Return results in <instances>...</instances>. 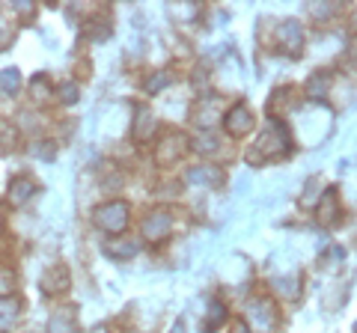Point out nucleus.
Returning a JSON list of instances; mask_svg holds the SVG:
<instances>
[{
	"instance_id": "1",
	"label": "nucleus",
	"mask_w": 357,
	"mask_h": 333,
	"mask_svg": "<svg viewBox=\"0 0 357 333\" xmlns=\"http://www.w3.org/2000/svg\"><path fill=\"white\" fill-rule=\"evenodd\" d=\"M289 149H292V140H289V131L280 119H271L265 125V131L259 137H256V143L250 146L248 152V164L259 166L265 161H274V158H286Z\"/></svg>"
},
{
	"instance_id": "2",
	"label": "nucleus",
	"mask_w": 357,
	"mask_h": 333,
	"mask_svg": "<svg viewBox=\"0 0 357 333\" xmlns=\"http://www.w3.org/2000/svg\"><path fill=\"white\" fill-rule=\"evenodd\" d=\"M128 215H131L128 203H122V199H110V203L98 206L93 212V224L102 232H107V235H116V232H126Z\"/></svg>"
},
{
	"instance_id": "3",
	"label": "nucleus",
	"mask_w": 357,
	"mask_h": 333,
	"mask_svg": "<svg viewBox=\"0 0 357 333\" xmlns=\"http://www.w3.org/2000/svg\"><path fill=\"white\" fill-rule=\"evenodd\" d=\"M277 321H280V316H277V307L271 297H253L248 304V325L256 333H271L277 327Z\"/></svg>"
},
{
	"instance_id": "4",
	"label": "nucleus",
	"mask_w": 357,
	"mask_h": 333,
	"mask_svg": "<svg viewBox=\"0 0 357 333\" xmlns=\"http://www.w3.org/2000/svg\"><path fill=\"white\" fill-rule=\"evenodd\" d=\"M170 232H173V215L167 212V208H158V212H152L146 220H143V238L152 241V244L164 241Z\"/></svg>"
},
{
	"instance_id": "5",
	"label": "nucleus",
	"mask_w": 357,
	"mask_h": 333,
	"mask_svg": "<svg viewBox=\"0 0 357 333\" xmlns=\"http://www.w3.org/2000/svg\"><path fill=\"white\" fill-rule=\"evenodd\" d=\"M223 125H227V131L232 137H244L250 131V125H253V114H250V107L244 104V102H238V104H232L227 114H223Z\"/></svg>"
},
{
	"instance_id": "6",
	"label": "nucleus",
	"mask_w": 357,
	"mask_h": 333,
	"mask_svg": "<svg viewBox=\"0 0 357 333\" xmlns=\"http://www.w3.org/2000/svg\"><path fill=\"white\" fill-rule=\"evenodd\" d=\"M274 42H277V48L280 51H286V54H301V45H304V30H301V24L298 21H283L280 27H277V36H274Z\"/></svg>"
},
{
	"instance_id": "7",
	"label": "nucleus",
	"mask_w": 357,
	"mask_h": 333,
	"mask_svg": "<svg viewBox=\"0 0 357 333\" xmlns=\"http://www.w3.org/2000/svg\"><path fill=\"white\" fill-rule=\"evenodd\" d=\"M69 283L72 280H69V271H66V265H51V268L42 274V280H39L45 295H63L66 288H69Z\"/></svg>"
},
{
	"instance_id": "8",
	"label": "nucleus",
	"mask_w": 357,
	"mask_h": 333,
	"mask_svg": "<svg viewBox=\"0 0 357 333\" xmlns=\"http://www.w3.org/2000/svg\"><path fill=\"white\" fill-rule=\"evenodd\" d=\"M21 318V297L0 295V333H9Z\"/></svg>"
},
{
	"instance_id": "9",
	"label": "nucleus",
	"mask_w": 357,
	"mask_h": 333,
	"mask_svg": "<svg viewBox=\"0 0 357 333\" xmlns=\"http://www.w3.org/2000/svg\"><path fill=\"white\" fill-rule=\"evenodd\" d=\"M155 134V116L149 107L137 104L134 107V125H131V137L134 140H149Z\"/></svg>"
},
{
	"instance_id": "10",
	"label": "nucleus",
	"mask_w": 357,
	"mask_h": 333,
	"mask_svg": "<svg viewBox=\"0 0 357 333\" xmlns=\"http://www.w3.org/2000/svg\"><path fill=\"white\" fill-rule=\"evenodd\" d=\"M33 194H36V182H33L30 176H15V179L9 182V203L13 206L30 203Z\"/></svg>"
},
{
	"instance_id": "11",
	"label": "nucleus",
	"mask_w": 357,
	"mask_h": 333,
	"mask_svg": "<svg viewBox=\"0 0 357 333\" xmlns=\"http://www.w3.org/2000/svg\"><path fill=\"white\" fill-rule=\"evenodd\" d=\"M220 114H223V102H220V98H215V95H208L197 107V125H203V128L215 125V122L220 119Z\"/></svg>"
},
{
	"instance_id": "12",
	"label": "nucleus",
	"mask_w": 357,
	"mask_h": 333,
	"mask_svg": "<svg viewBox=\"0 0 357 333\" xmlns=\"http://www.w3.org/2000/svg\"><path fill=\"white\" fill-rule=\"evenodd\" d=\"M48 333H81L75 309H57V313L48 318Z\"/></svg>"
},
{
	"instance_id": "13",
	"label": "nucleus",
	"mask_w": 357,
	"mask_h": 333,
	"mask_svg": "<svg viewBox=\"0 0 357 333\" xmlns=\"http://www.w3.org/2000/svg\"><path fill=\"white\" fill-rule=\"evenodd\" d=\"M137 250H140V244L134 238H116L105 244V253L110 259H131V256H137Z\"/></svg>"
},
{
	"instance_id": "14",
	"label": "nucleus",
	"mask_w": 357,
	"mask_h": 333,
	"mask_svg": "<svg viewBox=\"0 0 357 333\" xmlns=\"http://www.w3.org/2000/svg\"><path fill=\"white\" fill-rule=\"evenodd\" d=\"M110 21L105 18V15H96V18H89L86 24H84V36L89 39V42H105V39H110Z\"/></svg>"
},
{
	"instance_id": "15",
	"label": "nucleus",
	"mask_w": 357,
	"mask_h": 333,
	"mask_svg": "<svg viewBox=\"0 0 357 333\" xmlns=\"http://www.w3.org/2000/svg\"><path fill=\"white\" fill-rule=\"evenodd\" d=\"M188 182L194 185H208V187H218L223 182V173L218 166H194L191 173H188Z\"/></svg>"
},
{
	"instance_id": "16",
	"label": "nucleus",
	"mask_w": 357,
	"mask_h": 333,
	"mask_svg": "<svg viewBox=\"0 0 357 333\" xmlns=\"http://www.w3.org/2000/svg\"><path fill=\"white\" fill-rule=\"evenodd\" d=\"M337 217H340L337 191H325V194H321V203H319V220H325V224H333Z\"/></svg>"
},
{
	"instance_id": "17",
	"label": "nucleus",
	"mask_w": 357,
	"mask_h": 333,
	"mask_svg": "<svg viewBox=\"0 0 357 333\" xmlns=\"http://www.w3.org/2000/svg\"><path fill=\"white\" fill-rule=\"evenodd\" d=\"M223 321H227V307H223L220 301H211V304H208V318L203 321V330H206V333L218 330Z\"/></svg>"
},
{
	"instance_id": "18",
	"label": "nucleus",
	"mask_w": 357,
	"mask_h": 333,
	"mask_svg": "<svg viewBox=\"0 0 357 333\" xmlns=\"http://www.w3.org/2000/svg\"><path fill=\"white\" fill-rule=\"evenodd\" d=\"M176 143H185V137H182V134H170V137L164 140L167 149H158V161H161V164H173L176 158H182L185 149H176Z\"/></svg>"
},
{
	"instance_id": "19",
	"label": "nucleus",
	"mask_w": 357,
	"mask_h": 333,
	"mask_svg": "<svg viewBox=\"0 0 357 333\" xmlns=\"http://www.w3.org/2000/svg\"><path fill=\"white\" fill-rule=\"evenodd\" d=\"M328 86H331V75L328 72H316L307 81V95L310 98H321V95L328 93Z\"/></svg>"
},
{
	"instance_id": "20",
	"label": "nucleus",
	"mask_w": 357,
	"mask_h": 333,
	"mask_svg": "<svg viewBox=\"0 0 357 333\" xmlns=\"http://www.w3.org/2000/svg\"><path fill=\"white\" fill-rule=\"evenodd\" d=\"M0 90H3L6 95H15L21 90V75H18V69H3V72H0Z\"/></svg>"
},
{
	"instance_id": "21",
	"label": "nucleus",
	"mask_w": 357,
	"mask_h": 333,
	"mask_svg": "<svg viewBox=\"0 0 357 333\" xmlns=\"http://www.w3.org/2000/svg\"><path fill=\"white\" fill-rule=\"evenodd\" d=\"M271 286H274V288H280L286 297L301 295V277H298V274H295V277H277V280H271Z\"/></svg>"
},
{
	"instance_id": "22",
	"label": "nucleus",
	"mask_w": 357,
	"mask_h": 333,
	"mask_svg": "<svg viewBox=\"0 0 357 333\" xmlns=\"http://www.w3.org/2000/svg\"><path fill=\"white\" fill-rule=\"evenodd\" d=\"M18 140V128L13 125V122L0 119V149H13Z\"/></svg>"
},
{
	"instance_id": "23",
	"label": "nucleus",
	"mask_w": 357,
	"mask_h": 333,
	"mask_svg": "<svg viewBox=\"0 0 357 333\" xmlns=\"http://www.w3.org/2000/svg\"><path fill=\"white\" fill-rule=\"evenodd\" d=\"M194 149H197V152H203V155H215V152L220 149V140L206 131V134H199V137L194 140Z\"/></svg>"
},
{
	"instance_id": "24",
	"label": "nucleus",
	"mask_w": 357,
	"mask_h": 333,
	"mask_svg": "<svg viewBox=\"0 0 357 333\" xmlns=\"http://www.w3.org/2000/svg\"><path fill=\"white\" fill-rule=\"evenodd\" d=\"M33 158H39V161H54V155H57V146H54L51 140H39V143H33Z\"/></svg>"
},
{
	"instance_id": "25",
	"label": "nucleus",
	"mask_w": 357,
	"mask_h": 333,
	"mask_svg": "<svg viewBox=\"0 0 357 333\" xmlns=\"http://www.w3.org/2000/svg\"><path fill=\"white\" fill-rule=\"evenodd\" d=\"M13 33H15L13 21L6 18V9H0V51L9 48V42H13Z\"/></svg>"
},
{
	"instance_id": "26",
	"label": "nucleus",
	"mask_w": 357,
	"mask_h": 333,
	"mask_svg": "<svg viewBox=\"0 0 357 333\" xmlns=\"http://www.w3.org/2000/svg\"><path fill=\"white\" fill-rule=\"evenodd\" d=\"M167 84H173V75H170V72H158V75H152L149 81H146V93H161Z\"/></svg>"
},
{
	"instance_id": "27",
	"label": "nucleus",
	"mask_w": 357,
	"mask_h": 333,
	"mask_svg": "<svg viewBox=\"0 0 357 333\" xmlns=\"http://www.w3.org/2000/svg\"><path fill=\"white\" fill-rule=\"evenodd\" d=\"M57 95H60L63 104H75V102H77V84H72V81L60 84V86H57Z\"/></svg>"
},
{
	"instance_id": "28",
	"label": "nucleus",
	"mask_w": 357,
	"mask_h": 333,
	"mask_svg": "<svg viewBox=\"0 0 357 333\" xmlns=\"http://www.w3.org/2000/svg\"><path fill=\"white\" fill-rule=\"evenodd\" d=\"M33 95H42V102L51 95V93H48V81H45V75L33 77Z\"/></svg>"
},
{
	"instance_id": "29",
	"label": "nucleus",
	"mask_w": 357,
	"mask_h": 333,
	"mask_svg": "<svg viewBox=\"0 0 357 333\" xmlns=\"http://www.w3.org/2000/svg\"><path fill=\"white\" fill-rule=\"evenodd\" d=\"M13 13H18L21 18H30L33 15V3L30 0H18V3H13Z\"/></svg>"
},
{
	"instance_id": "30",
	"label": "nucleus",
	"mask_w": 357,
	"mask_h": 333,
	"mask_svg": "<svg viewBox=\"0 0 357 333\" xmlns=\"http://www.w3.org/2000/svg\"><path fill=\"white\" fill-rule=\"evenodd\" d=\"M6 288H13V274L0 277V292H6Z\"/></svg>"
},
{
	"instance_id": "31",
	"label": "nucleus",
	"mask_w": 357,
	"mask_h": 333,
	"mask_svg": "<svg viewBox=\"0 0 357 333\" xmlns=\"http://www.w3.org/2000/svg\"><path fill=\"white\" fill-rule=\"evenodd\" d=\"M93 333H110V330H107V327H96Z\"/></svg>"
},
{
	"instance_id": "32",
	"label": "nucleus",
	"mask_w": 357,
	"mask_h": 333,
	"mask_svg": "<svg viewBox=\"0 0 357 333\" xmlns=\"http://www.w3.org/2000/svg\"><path fill=\"white\" fill-rule=\"evenodd\" d=\"M0 215H3V212H0ZM0 224H3V217H0Z\"/></svg>"
}]
</instances>
